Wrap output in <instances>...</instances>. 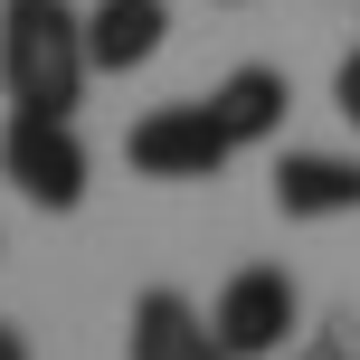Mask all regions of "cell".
I'll return each instance as SVG.
<instances>
[{"label":"cell","instance_id":"1","mask_svg":"<svg viewBox=\"0 0 360 360\" xmlns=\"http://www.w3.org/2000/svg\"><path fill=\"white\" fill-rule=\"evenodd\" d=\"M95 57H86V10L67 0H0V86L29 114H76Z\"/></svg>","mask_w":360,"mask_h":360},{"label":"cell","instance_id":"2","mask_svg":"<svg viewBox=\"0 0 360 360\" xmlns=\"http://www.w3.org/2000/svg\"><path fill=\"white\" fill-rule=\"evenodd\" d=\"M86 133H76V114H29L10 105V133H0V180H10L29 209H76L86 199Z\"/></svg>","mask_w":360,"mask_h":360},{"label":"cell","instance_id":"3","mask_svg":"<svg viewBox=\"0 0 360 360\" xmlns=\"http://www.w3.org/2000/svg\"><path fill=\"white\" fill-rule=\"evenodd\" d=\"M209 323H218V342H228V360H275L294 342V323H304V294H294L285 266H237L228 285H218Z\"/></svg>","mask_w":360,"mask_h":360},{"label":"cell","instance_id":"4","mask_svg":"<svg viewBox=\"0 0 360 360\" xmlns=\"http://www.w3.org/2000/svg\"><path fill=\"white\" fill-rule=\"evenodd\" d=\"M228 124H218L209 105H162V114H143V124L124 133V162L143 171V180H209V171H228Z\"/></svg>","mask_w":360,"mask_h":360},{"label":"cell","instance_id":"5","mask_svg":"<svg viewBox=\"0 0 360 360\" xmlns=\"http://www.w3.org/2000/svg\"><path fill=\"white\" fill-rule=\"evenodd\" d=\"M124 360H228V342H218V323L190 304V294L152 285L143 304H133V332H124Z\"/></svg>","mask_w":360,"mask_h":360},{"label":"cell","instance_id":"6","mask_svg":"<svg viewBox=\"0 0 360 360\" xmlns=\"http://www.w3.org/2000/svg\"><path fill=\"white\" fill-rule=\"evenodd\" d=\"M162 38H171V10H162V0H95V10H86V57H95V76L152 67Z\"/></svg>","mask_w":360,"mask_h":360},{"label":"cell","instance_id":"7","mask_svg":"<svg viewBox=\"0 0 360 360\" xmlns=\"http://www.w3.org/2000/svg\"><path fill=\"white\" fill-rule=\"evenodd\" d=\"M275 209L285 218H351L360 209V162L351 152H275Z\"/></svg>","mask_w":360,"mask_h":360},{"label":"cell","instance_id":"8","mask_svg":"<svg viewBox=\"0 0 360 360\" xmlns=\"http://www.w3.org/2000/svg\"><path fill=\"white\" fill-rule=\"evenodd\" d=\"M285 105H294L285 67H228V76L209 86V114L228 124L237 152H247V143H275V133H285Z\"/></svg>","mask_w":360,"mask_h":360},{"label":"cell","instance_id":"9","mask_svg":"<svg viewBox=\"0 0 360 360\" xmlns=\"http://www.w3.org/2000/svg\"><path fill=\"white\" fill-rule=\"evenodd\" d=\"M332 105H342V124L360 133V48L342 57V76H332Z\"/></svg>","mask_w":360,"mask_h":360},{"label":"cell","instance_id":"10","mask_svg":"<svg viewBox=\"0 0 360 360\" xmlns=\"http://www.w3.org/2000/svg\"><path fill=\"white\" fill-rule=\"evenodd\" d=\"M0 360H29V342H19V332H10V323H0Z\"/></svg>","mask_w":360,"mask_h":360}]
</instances>
